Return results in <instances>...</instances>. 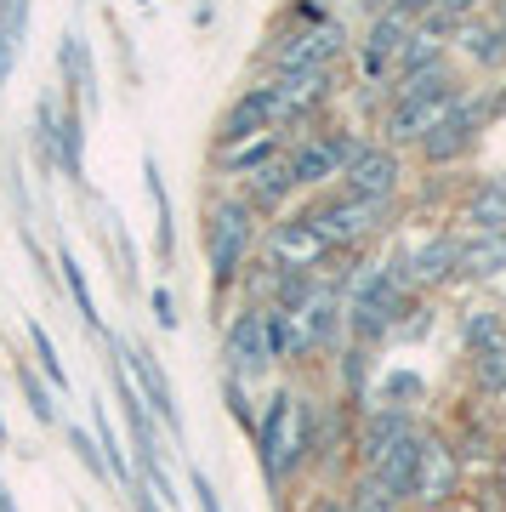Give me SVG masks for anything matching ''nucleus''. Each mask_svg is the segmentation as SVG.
Returning <instances> with one entry per match:
<instances>
[{
	"label": "nucleus",
	"mask_w": 506,
	"mask_h": 512,
	"mask_svg": "<svg viewBox=\"0 0 506 512\" xmlns=\"http://www.w3.org/2000/svg\"><path fill=\"white\" fill-rule=\"evenodd\" d=\"M455 97H461V86L450 80L444 63H438V69L410 74V80H398L393 103H387V114H381V143H387V148L421 143V137H427V131L455 109Z\"/></svg>",
	"instance_id": "1"
},
{
	"label": "nucleus",
	"mask_w": 506,
	"mask_h": 512,
	"mask_svg": "<svg viewBox=\"0 0 506 512\" xmlns=\"http://www.w3.org/2000/svg\"><path fill=\"white\" fill-rule=\"evenodd\" d=\"M313 450V410L302 393H290V387H279L268 399V410H262V421H256V456H262V473H268V484H285L302 461H308Z\"/></svg>",
	"instance_id": "2"
},
{
	"label": "nucleus",
	"mask_w": 506,
	"mask_h": 512,
	"mask_svg": "<svg viewBox=\"0 0 506 512\" xmlns=\"http://www.w3.org/2000/svg\"><path fill=\"white\" fill-rule=\"evenodd\" d=\"M256 245V211L245 200H217L205 211V262H211V285L228 291Z\"/></svg>",
	"instance_id": "3"
},
{
	"label": "nucleus",
	"mask_w": 506,
	"mask_h": 512,
	"mask_svg": "<svg viewBox=\"0 0 506 512\" xmlns=\"http://www.w3.org/2000/svg\"><path fill=\"white\" fill-rule=\"evenodd\" d=\"M398 308H404V279H398L393 262H387V268H364V274L353 279L347 325H353V336H359V342H376V336H387V330H393Z\"/></svg>",
	"instance_id": "4"
},
{
	"label": "nucleus",
	"mask_w": 506,
	"mask_h": 512,
	"mask_svg": "<svg viewBox=\"0 0 506 512\" xmlns=\"http://www.w3.org/2000/svg\"><path fill=\"white\" fill-rule=\"evenodd\" d=\"M387 211H393L387 200H364V194H347V188H342V194H330V200L313 205L308 222L325 234L330 251H342V245H364V239L387 222Z\"/></svg>",
	"instance_id": "5"
},
{
	"label": "nucleus",
	"mask_w": 506,
	"mask_h": 512,
	"mask_svg": "<svg viewBox=\"0 0 506 512\" xmlns=\"http://www.w3.org/2000/svg\"><path fill=\"white\" fill-rule=\"evenodd\" d=\"M114 359L126 365L131 387L143 393L148 416L160 421V427L171 433V439H182V410H177V393H171V376L160 370V359H154V348H148V342H114Z\"/></svg>",
	"instance_id": "6"
},
{
	"label": "nucleus",
	"mask_w": 506,
	"mask_h": 512,
	"mask_svg": "<svg viewBox=\"0 0 506 512\" xmlns=\"http://www.w3.org/2000/svg\"><path fill=\"white\" fill-rule=\"evenodd\" d=\"M222 359H228V376L234 382H256L279 365V353L268 342V308H239L234 325L222 330Z\"/></svg>",
	"instance_id": "7"
},
{
	"label": "nucleus",
	"mask_w": 506,
	"mask_h": 512,
	"mask_svg": "<svg viewBox=\"0 0 506 512\" xmlns=\"http://www.w3.org/2000/svg\"><path fill=\"white\" fill-rule=\"evenodd\" d=\"M353 148L359 137H347V131H325V137H302V143L285 154V171L296 188H325L342 177V165L353 160Z\"/></svg>",
	"instance_id": "8"
},
{
	"label": "nucleus",
	"mask_w": 506,
	"mask_h": 512,
	"mask_svg": "<svg viewBox=\"0 0 506 512\" xmlns=\"http://www.w3.org/2000/svg\"><path fill=\"white\" fill-rule=\"evenodd\" d=\"M484 120H489V97H455V109L438 120L427 137H421V160H433V165H450V160H461L472 143H478V131H484Z\"/></svg>",
	"instance_id": "9"
},
{
	"label": "nucleus",
	"mask_w": 506,
	"mask_h": 512,
	"mask_svg": "<svg viewBox=\"0 0 506 512\" xmlns=\"http://www.w3.org/2000/svg\"><path fill=\"white\" fill-rule=\"evenodd\" d=\"M398 183H404V160H398V148H387V143H359L353 160L342 165V188L347 194H364V200L393 205Z\"/></svg>",
	"instance_id": "10"
},
{
	"label": "nucleus",
	"mask_w": 506,
	"mask_h": 512,
	"mask_svg": "<svg viewBox=\"0 0 506 512\" xmlns=\"http://www.w3.org/2000/svg\"><path fill=\"white\" fill-rule=\"evenodd\" d=\"M325 256H330V245L308 217H285L268 228V268L273 274H313Z\"/></svg>",
	"instance_id": "11"
},
{
	"label": "nucleus",
	"mask_w": 506,
	"mask_h": 512,
	"mask_svg": "<svg viewBox=\"0 0 506 512\" xmlns=\"http://www.w3.org/2000/svg\"><path fill=\"white\" fill-rule=\"evenodd\" d=\"M273 126H279V97H273V80H268V86H251L245 97L228 103V114L217 120V148L251 143V137H262Z\"/></svg>",
	"instance_id": "12"
},
{
	"label": "nucleus",
	"mask_w": 506,
	"mask_h": 512,
	"mask_svg": "<svg viewBox=\"0 0 506 512\" xmlns=\"http://www.w3.org/2000/svg\"><path fill=\"white\" fill-rule=\"evenodd\" d=\"M342 52V29L336 23H313V29H290L273 46V69L279 74H302V69H330V57Z\"/></svg>",
	"instance_id": "13"
},
{
	"label": "nucleus",
	"mask_w": 506,
	"mask_h": 512,
	"mask_svg": "<svg viewBox=\"0 0 506 512\" xmlns=\"http://www.w3.org/2000/svg\"><path fill=\"white\" fill-rule=\"evenodd\" d=\"M455 478H461V467H455L450 444H444V439H421L416 473H410V495L427 501V507H438V501H450V495H455Z\"/></svg>",
	"instance_id": "14"
},
{
	"label": "nucleus",
	"mask_w": 506,
	"mask_h": 512,
	"mask_svg": "<svg viewBox=\"0 0 506 512\" xmlns=\"http://www.w3.org/2000/svg\"><path fill=\"white\" fill-rule=\"evenodd\" d=\"M455 256H461V239H455V234H433L421 251H410L404 262H393V268H398V279H404V291H427V285L455 279Z\"/></svg>",
	"instance_id": "15"
},
{
	"label": "nucleus",
	"mask_w": 506,
	"mask_h": 512,
	"mask_svg": "<svg viewBox=\"0 0 506 512\" xmlns=\"http://www.w3.org/2000/svg\"><path fill=\"white\" fill-rule=\"evenodd\" d=\"M410 433H416V421L404 416V410H370V416H364V427H359V467L370 473V467H376L393 444L410 439Z\"/></svg>",
	"instance_id": "16"
},
{
	"label": "nucleus",
	"mask_w": 506,
	"mask_h": 512,
	"mask_svg": "<svg viewBox=\"0 0 506 512\" xmlns=\"http://www.w3.org/2000/svg\"><path fill=\"white\" fill-rule=\"evenodd\" d=\"M273 97H279V120H296V114L319 109V103L330 97V69L279 74V80H273Z\"/></svg>",
	"instance_id": "17"
},
{
	"label": "nucleus",
	"mask_w": 506,
	"mask_h": 512,
	"mask_svg": "<svg viewBox=\"0 0 506 512\" xmlns=\"http://www.w3.org/2000/svg\"><path fill=\"white\" fill-rule=\"evenodd\" d=\"M467 234H506V177H484L461 205Z\"/></svg>",
	"instance_id": "18"
},
{
	"label": "nucleus",
	"mask_w": 506,
	"mask_h": 512,
	"mask_svg": "<svg viewBox=\"0 0 506 512\" xmlns=\"http://www.w3.org/2000/svg\"><path fill=\"white\" fill-rule=\"evenodd\" d=\"M404 40H410V18H398L393 6H387V12L370 23V35H364V74L376 80L381 69H393V57H398Z\"/></svg>",
	"instance_id": "19"
},
{
	"label": "nucleus",
	"mask_w": 506,
	"mask_h": 512,
	"mask_svg": "<svg viewBox=\"0 0 506 512\" xmlns=\"http://www.w3.org/2000/svg\"><path fill=\"white\" fill-rule=\"evenodd\" d=\"M506 268V234H467L461 256H455V274L461 279H495Z\"/></svg>",
	"instance_id": "20"
},
{
	"label": "nucleus",
	"mask_w": 506,
	"mask_h": 512,
	"mask_svg": "<svg viewBox=\"0 0 506 512\" xmlns=\"http://www.w3.org/2000/svg\"><path fill=\"white\" fill-rule=\"evenodd\" d=\"M290 171H285V160H268V165H256L251 177H245V205L251 211H273V205H285L290 200Z\"/></svg>",
	"instance_id": "21"
},
{
	"label": "nucleus",
	"mask_w": 506,
	"mask_h": 512,
	"mask_svg": "<svg viewBox=\"0 0 506 512\" xmlns=\"http://www.w3.org/2000/svg\"><path fill=\"white\" fill-rule=\"evenodd\" d=\"M35 165H40V177L57 171V109H52V97L35 103Z\"/></svg>",
	"instance_id": "22"
},
{
	"label": "nucleus",
	"mask_w": 506,
	"mask_h": 512,
	"mask_svg": "<svg viewBox=\"0 0 506 512\" xmlns=\"http://www.w3.org/2000/svg\"><path fill=\"white\" fill-rule=\"evenodd\" d=\"M273 148H279V137H273V131H262V137H251V143L222 148V165H228L234 177H251L256 165H268V160H273Z\"/></svg>",
	"instance_id": "23"
},
{
	"label": "nucleus",
	"mask_w": 506,
	"mask_h": 512,
	"mask_svg": "<svg viewBox=\"0 0 506 512\" xmlns=\"http://www.w3.org/2000/svg\"><path fill=\"white\" fill-rule=\"evenodd\" d=\"M143 177H148V200H154V211H160V262H171V251H177V228H171V194H165L160 165H154V160L143 165Z\"/></svg>",
	"instance_id": "24"
},
{
	"label": "nucleus",
	"mask_w": 506,
	"mask_h": 512,
	"mask_svg": "<svg viewBox=\"0 0 506 512\" xmlns=\"http://www.w3.org/2000/svg\"><path fill=\"white\" fill-rule=\"evenodd\" d=\"M467 52H472V63L495 69V63H506V35L495 23H478V29H467Z\"/></svg>",
	"instance_id": "25"
},
{
	"label": "nucleus",
	"mask_w": 506,
	"mask_h": 512,
	"mask_svg": "<svg viewBox=\"0 0 506 512\" xmlns=\"http://www.w3.org/2000/svg\"><path fill=\"white\" fill-rule=\"evenodd\" d=\"M472 359H478V382L501 387L506 382V330H501V336H489V342H478V348H472Z\"/></svg>",
	"instance_id": "26"
},
{
	"label": "nucleus",
	"mask_w": 506,
	"mask_h": 512,
	"mask_svg": "<svg viewBox=\"0 0 506 512\" xmlns=\"http://www.w3.org/2000/svg\"><path fill=\"white\" fill-rule=\"evenodd\" d=\"M57 268H63V285H69V296H74V308H80V319H86V330H97V308H91L86 268H80L74 256H57Z\"/></svg>",
	"instance_id": "27"
},
{
	"label": "nucleus",
	"mask_w": 506,
	"mask_h": 512,
	"mask_svg": "<svg viewBox=\"0 0 506 512\" xmlns=\"http://www.w3.org/2000/svg\"><path fill=\"white\" fill-rule=\"evenodd\" d=\"M18 393L29 399V410H35V421H46V427H52V421H57V399L46 393V387H40V376H35L29 365H18Z\"/></svg>",
	"instance_id": "28"
},
{
	"label": "nucleus",
	"mask_w": 506,
	"mask_h": 512,
	"mask_svg": "<svg viewBox=\"0 0 506 512\" xmlns=\"http://www.w3.org/2000/svg\"><path fill=\"white\" fill-rule=\"evenodd\" d=\"M29 336H35V359H40V370H46V382L57 387V393H69V370H63V359H57V348H52V336H46V330H29Z\"/></svg>",
	"instance_id": "29"
},
{
	"label": "nucleus",
	"mask_w": 506,
	"mask_h": 512,
	"mask_svg": "<svg viewBox=\"0 0 506 512\" xmlns=\"http://www.w3.org/2000/svg\"><path fill=\"white\" fill-rule=\"evenodd\" d=\"M69 444H74V456H80V467H86L91 478H109V461H103V450L91 444L86 427H69Z\"/></svg>",
	"instance_id": "30"
},
{
	"label": "nucleus",
	"mask_w": 506,
	"mask_h": 512,
	"mask_svg": "<svg viewBox=\"0 0 506 512\" xmlns=\"http://www.w3.org/2000/svg\"><path fill=\"white\" fill-rule=\"evenodd\" d=\"M342 512H393V501H387V495L376 490V484H370V478H364L359 490L347 495V507Z\"/></svg>",
	"instance_id": "31"
},
{
	"label": "nucleus",
	"mask_w": 506,
	"mask_h": 512,
	"mask_svg": "<svg viewBox=\"0 0 506 512\" xmlns=\"http://www.w3.org/2000/svg\"><path fill=\"white\" fill-rule=\"evenodd\" d=\"M472 6H484V0H438V12H427V18H421V23H433V29H444V23L467 18Z\"/></svg>",
	"instance_id": "32"
},
{
	"label": "nucleus",
	"mask_w": 506,
	"mask_h": 512,
	"mask_svg": "<svg viewBox=\"0 0 506 512\" xmlns=\"http://www.w3.org/2000/svg\"><path fill=\"white\" fill-rule=\"evenodd\" d=\"M188 484H194L199 512H222V501H217V490H211V478H205V473H188Z\"/></svg>",
	"instance_id": "33"
},
{
	"label": "nucleus",
	"mask_w": 506,
	"mask_h": 512,
	"mask_svg": "<svg viewBox=\"0 0 506 512\" xmlns=\"http://www.w3.org/2000/svg\"><path fill=\"white\" fill-rule=\"evenodd\" d=\"M398 18H427V12H438V0H393Z\"/></svg>",
	"instance_id": "34"
},
{
	"label": "nucleus",
	"mask_w": 506,
	"mask_h": 512,
	"mask_svg": "<svg viewBox=\"0 0 506 512\" xmlns=\"http://www.w3.org/2000/svg\"><path fill=\"white\" fill-rule=\"evenodd\" d=\"M154 313H160L165 330H177V302H171V291H154Z\"/></svg>",
	"instance_id": "35"
},
{
	"label": "nucleus",
	"mask_w": 506,
	"mask_h": 512,
	"mask_svg": "<svg viewBox=\"0 0 506 512\" xmlns=\"http://www.w3.org/2000/svg\"><path fill=\"white\" fill-rule=\"evenodd\" d=\"M0 512H18V501H12V490L0 484Z\"/></svg>",
	"instance_id": "36"
},
{
	"label": "nucleus",
	"mask_w": 506,
	"mask_h": 512,
	"mask_svg": "<svg viewBox=\"0 0 506 512\" xmlns=\"http://www.w3.org/2000/svg\"><path fill=\"white\" fill-rule=\"evenodd\" d=\"M495 29H501V35H506V0H501V6H495Z\"/></svg>",
	"instance_id": "37"
},
{
	"label": "nucleus",
	"mask_w": 506,
	"mask_h": 512,
	"mask_svg": "<svg viewBox=\"0 0 506 512\" xmlns=\"http://www.w3.org/2000/svg\"><path fill=\"white\" fill-rule=\"evenodd\" d=\"M313 512H342V507H330V501H325V507H313Z\"/></svg>",
	"instance_id": "38"
},
{
	"label": "nucleus",
	"mask_w": 506,
	"mask_h": 512,
	"mask_svg": "<svg viewBox=\"0 0 506 512\" xmlns=\"http://www.w3.org/2000/svg\"><path fill=\"white\" fill-rule=\"evenodd\" d=\"M0 444H6V416H0Z\"/></svg>",
	"instance_id": "39"
},
{
	"label": "nucleus",
	"mask_w": 506,
	"mask_h": 512,
	"mask_svg": "<svg viewBox=\"0 0 506 512\" xmlns=\"http://www.w3.org/2000/svg\"><path fill=\"white\" fill-rule=\"evenodd\" d=\"M501 325H506V313H501Z\"/></svg>",
	"instance_id": "40"
}]
</instances>
